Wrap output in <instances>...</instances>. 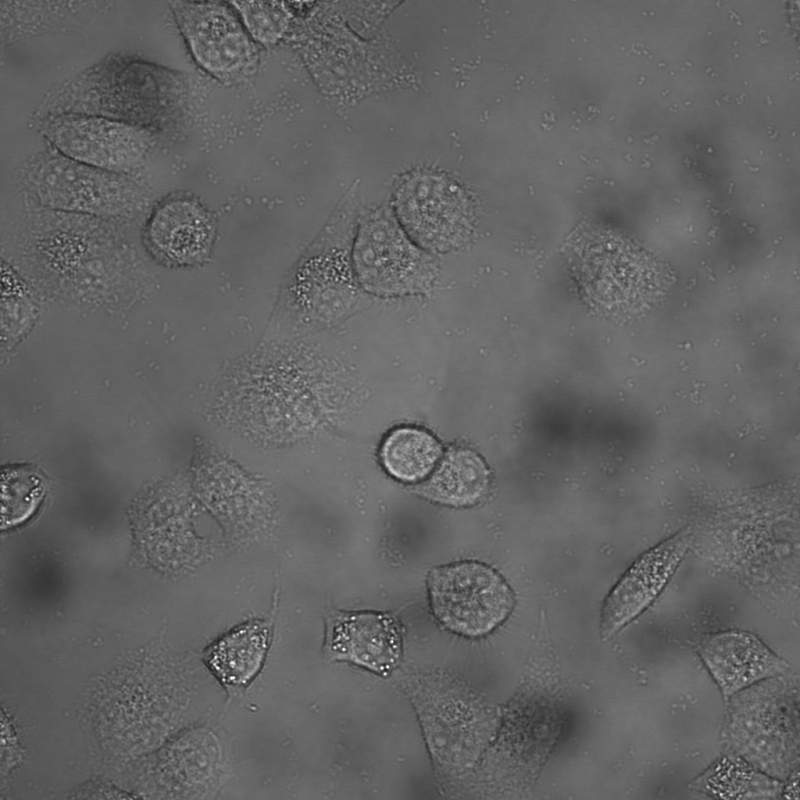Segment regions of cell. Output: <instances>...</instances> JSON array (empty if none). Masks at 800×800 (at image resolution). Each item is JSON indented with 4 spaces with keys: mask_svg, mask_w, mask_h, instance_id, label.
<instances>
[{
    "mask_svg": "<svg viewBox=\"0 0 800 800\" xmlns=\"http://www.w3.org/2000/svg\"><path fill=\"white\" fill-rule=\"evenodd\" d=\"M782 787L783 781L727 753L691 783L696 795L716 799H774L781 797Z\"/></svg>",
    "mask_w": 800,
    "mask_h": 800,
    "instance_id": "4fadbf2b",
    "label": "cell"
},
{
    "mask_svg": "<svg viewBox=\"0 0 800 800\" xmlns=\"http://www.w3.org/2000/svg\"><path fill=\"white\" fill-rule=\"evenodd\" d=\"M27 178L41 199L72 209L117 210L131 202L138 192L127 175L89 166L56 150L36 159Z\"/></svg>",
    "mask_w": 800,
    "mask_h": 800,
    "instance_id": "52a82bcc",
    "label": "cell"
},
{
    "mask_svg": "<svg viewBox=\"0 0 800 800\" xmlns=\"http://www.w3.org/2000/svg\"><path fill=\"white\" fill-rule=\"evenodd\" d=\"M488 485L489 471L483 459L469 449L453 448L447 452L423 490L436 502L466 506L480 500Z\"/></svg>",
    "mask_w": 800,
    "mask_h": 800,
    "instance_id": "5bb4252c",
    "label": "cell"
},
{
    "mask_svg": "<svg viewBox=\"0 0 800 800\" xmlns=\"http://www.w3.org/2000/svg\"><path fill=\"white\" fill-rule=\"evenodd\" d=\"M726 701L721 730L725 753L785 780L799 766L798 678L781 674L749 686Z\"/></svg>",
    "mask_w": 800,
    "mask_h": 800,
    "instance_id": "6da1fadb",
    "label": "cell"
},
{
    "mask_svg": "<svg viewBox=\"0 0 800 800\" xmlns=\"http://www.w3.org/2000/svg\"><path fill=\"white\" fill-rule=\"evenodd\" d=\"M270 637V626L266 621L243 623L210 646L206 663L225 685H246L262 668Z\"/></svg>",
    "mask_w": 800,
    "mask_h": 800,
    "instance_id": "7c38bea8",
    "label": "cell"
},
{
    "mask_svg": "<svg viewBox=\"0 0 800 800\" xmlns=\"http://www.w3.org/2000/svg\"><path fill=\"white\" fill-rule=\"evenodd\" d=\"M430 605L447 630L468 638L490 634L510 615L514 596L504 579L477 562H461L431 571Z\"/></svg>",
    "mask_w": 800,
    "mask_h": 800,
    "instance_id": "7a4b0ae2",
    "label": "cell"
},
{
    "mask_svg": "<svg viewBox=\"0 0 800 800\" xmlns=\"http://www.w3.org/2000/svg\"><path fill=\"white\" fill-rule=\"evenodd\" d=\"M353 257L360 281L376 293L412 292L429 281L427 257L383 208L368 212L361 219Z\"/></svg>",
    "mask_w": 800,
    "mask_h": 800,
    "instance_id": "5b68a950",
    "label": "cell"
},
{
    "mask_svg": "<svg viewBox=\"0 0 800 800\" xmlns=\"http://www.w3.org/2000/svg\"><path fill=\"white\" fill-rule=\"evenodd\" d=\"M798 794V769H796L785 780H783L781 797L798 799Z\"/></svg>",
    "mask_w": 800,
    "mask_h": 800,
    "instance_id": "d6986e66",
    "label": "cell"
},
{
    "mask_svg": "<svg viewBox=\"0 0 800 800\" xmlns=\"http://www.w3.org/2000/svg\"><path fill=\"white\" fill-rule=\"evenodd\" d=\"M195 62L227 83L241 82L256 69L257 47L234 8L221 2H170Z\"/></svg>",
    "mask_w": 800,
    "mask_h": 800,
    "instance_id": "3957f363",
    "label": "cell"
},
{
    "mask_svg": "<svg viewBox=\"0 0 800 800\" xmlns=\"http://www.w3.org/2000/svg\"><path fill=\"white\" fill-rule=\"evenodd\" d=\"M690 536L677 534L644 553L608 594L600 631L609 639L638 617L660 594L684 556Z\"/></svg>",
    "mask_w": 800,
    "mask_h": 800,
    "instance_id": "ba28073f",
    "label": "cell"
},
{
    "mask_svg": "<svg viewBox=\"0 0 800 800\" xmlns=\"http://www.w3.org/2000/svg\"><path fill=\"white\" fill-rule=\"evenodd\" d=\"M325 650L330 658L376 674L390 673L402 654V634L389 614L375 611L339 612L326 624Z\"/></svg>",
    "mask_w": 800,
    "mask_h": 800,
    "instance_id": "9c48e42d",
    "label": "cell"
},
{
    "mask_svg": "<svg viewBox=\"0 0 800 800\" xmlns=\"http://www.w3.org/2000/svg\"><path fill=\"white\" fill-rule=\"evenodd\" d=\"M45 494L40 475L25 465L3 468L1 477V526H17L38 509Z\"/></svg>",
    "mask_w": 800,
    "mask_h": 800,
    "instance_id": "e0dca14e",
    "label": "cell"
},
{
    "mask_svg": "<svg viewBox=\"0 0 800 800\" xmlns=\"http://www.w3.org/2000/svg\"><path fill=\"white\" fill-rule=\"evenodd\" d=\"M698 655L727 700L735 693L789 669L788 663L761 639L746 631H724L707 636Z\"/></svg>",
    "mask_w": 800,
    "mask_h": 800,
    "instance_id": "30bf717a",
    "label": "cell"
},
{
    "mask_svg": "<svg viewBox=\"0 0 800 800\" xmlns=\"http://www.w3.org/2000/svg\"><path fill=\"white\" fill-rule=\"evenodd\" d=\"M441 453L440 443L427 431L400 427L384 439L380 459L385 470L395 479L417 482L431 472Z\"/></svg>",
    "mask_w": 800,
    "mask_h": 800,
    "instance_id": "2e32d148",
    "label": "cell"
},
{
    "mask_svg": "<svg viewBox=\"0 0 800 800\" xmlns=\"http://www.w3.org/2000/svg\"><path fill=\"white\" fill-rule=\"evenodd\" d=\"M315 262L304 268L297 281V300L315 316H337L356 294L348 264L340 255L321 256Z\"/></svg>",
    "mask_w": 800,
    "mask_h": 800,
    "instance_id": "9a60e30c",
    "label": "cell"
},
{
    "mask_svg": "<svg viewBox=\"0 0 800 800\" xmlns=\"http://www.w3.org/2000/svg\"><path fill=\"white\" fill-rule=\"evenodd\" d=\"M43 135L66 157L127 175L148 157L154 140L143 127L99 116L62 114L42 124Z\"/></svg>",
    "mask_w": 800,
    "mask_h": 800,
    "instance_id": "277c9868",
    "label": "cell"
},
{
    "mask_svg": "<svg viewBox=\"0 0 800 800\" xmlns=\"http://www.w3.org/2000/svg\"><path fill=\"white\" fill-rule=\"evenodd\" d=\"M395 206L407 233L425 248L444 251L469 234L472 215L468 199L442 176H410L399 187Z\"/></svg>",
    "mask_w": 800,
    "mask_h": 800,
    "instance_id": "8992f818",
    "label": "cell"
},
{
    "mask_svg": "<svg viewBox=\"0 0 800 800\" xmlns=\"http://www.w3.org/2000/svg\"><path fill=\"white\" fill-rule=\"evenodd\" d=\"M230 5L253 41L263 45L275 44L290 28L292 13L286 3L234 1Z\"/></svg>",
    "mask_w": 800,
    "mask_h": 800,
    "instance_id": "ac0fdd59",
    "label": "cell"
},
{
    "mask_svg": "<svg viewBox=\"0 0 800 800\" xmlns=\"http://www.w3.org/2000/svg\"><path fill=\"white\" fill-rule=\"evenodd\" d=\"M213 223L197 202L176 198L160 205L148 225L152 246L164 258L176 263L199 260L208 251Z\"/></svg>",
    "mask_w": 800,
    "mask_h": 800,
    "instance_id": "8fae6325",
    "label": "cell"
}]
</instances>
